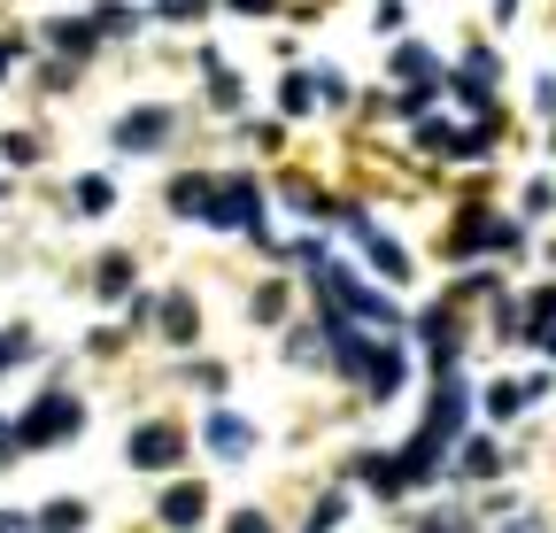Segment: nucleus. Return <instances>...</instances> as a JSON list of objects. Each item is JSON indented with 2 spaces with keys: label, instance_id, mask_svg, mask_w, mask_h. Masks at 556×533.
I'll use <instances>...</instances> for the list:
<instances>
[{
  "label": "nucleus",
  "instance_id": "f257e3e1",
  "mask_svg": "<svg viewBox=\"0 0 556 533\" xmlns=\"http://www.w3.org/2000/svg\"><path fill=\"white\" fill-rule=\"evenodd\" d=\"M78 426H86V410L70 403V394H39V403L24 410V426H16V441L24 448H47V441H70Z\"/></svg>",
  "mask_w": 556,
  "mask_h": 533
},
{
  "label": "nucleus",
  "instance_id": "f3484780",
  "mask_svg": "<svg viewBox=\"0 0 556 533\" xmlns=\"http://www.w3.org/2000/svg\"><path fill=\"white\" fill-rule=\"evenodd\" d=\"M0 533H39L31 518H9V510H0Z\"/></svg>",
  "mask_w": 556,
  "mask_h": 533
},
{
  "label": "nucleus",
  "instance_id": "dca6fc26",
  "mask_svg": "<svg viewBox=\"0 0 556 533\" xmlns=\"http://www.w3.org/2000/svg\"><path fill=\"white\" fill-rule=\"evenodd\" d=\"M16 448H24V441H16V426H9V418H0V464H9Z\"/></svg>",
  "mask_w": 556,
  "mask_h": 533
},
{
  "label": "nucleus",
  "instance_id": "0eeeda50",
  "mask_svg": "<svg viewBox=\"0 0 556 533\" xmlns=\"http://www.w3.org/2000/svg\"><path fill=\"white\" fill-rule=\"evenodd\" d=\"M78 525H86V510H78V503H54V510L39 518V533H78Z\"/></svg>",
  "mask_w": 556,
  "mask_h": 533
},
{
  "label": "nucleus",
  "instance_id": "2eb2a0df",
  "mask_svg": "<svg viewBox=\"0 0 556 533\" xmlns=\"http://www.w3.org/2000/svg\"><path fill=\"white\" fill-rule=\"evenodd\" d=\"M208 0H163V16H201Z\"/></svg>",
  "mask_w": 556,
  "mask_h": 533
},
{
  "label": "nucleus",
  "instance_id": "a211bd4d",
  "mask_svg": "<svg viewBox=\"0 0 556 533\" xmlns=\"http://www.w3.org/2000/svg\"><path fill=\"white\" fill-rule=\"evenodd\" d=\"M232 9H248V16H263V9H270V0H232Z\"/></svg>",
  "mask_w": 556,
  "mask_h": 533
},
{
  "label": "nucleus",
  "instance_id": "ddd939ff",
  "mask_svg": "<svg viewBox=\"0 0 556 533\" xmlns=\"http://www.w3.org/2000/svg\"><path fill=\"white\" fill-rule=\"evenodd\" d=\"M16 356H24V332H0V371H9Z\"/></svg>",
  "mask_w": 556,
  "mask_h": 533
},
{
  "label": "nucleus",
  "instance_id": "9d476101",
  "mask_svg": "<svg viewBox=\"0 0 556 533\" xmlns=\"http://www.w3.org/2000/svg\"><path fill=\"white\" fill-rule=\"evenodd\" d=\"M464 472H471V480H486V472H495V448L471 441V448H464Z\"/></svg>",
  "mask_w": 556,
  "mask_h": 533
},
{
  "label": "nucleus",
  "instance_id": "7ed1b4c3",
  "mask_svg": "<svg viewBox=\"0 0 556 533\" xmlns=\"http://www.w3.org/2000/svg\"><path fill=\"white\" fill-rule=\"evenodd\" d=\"M116 140H124V148H163V140H170V116H163V109H131V116L116 124Z\"/></svg>",
  "mask_w": 556,
  "mask_h": 533
},
{
  "label": "nucleus",
  "instance_id": "1a4fd4ad",
  "mask_svg": "<svg viewBox=\"0 0 556 533\" xmlns=\"http://www.w3.org/2000/svg\"><path fill=\"white\" fill-rule=\"evenodd\" d=\"M163 332H170V341H186V332H193V309L170 294V309H163Z\"/></svg>",
  "mask_w": 556,
  "mask_h": 533
},
{
  "label": "nucleus",
  "instance_id": "4468645a",
  "mask_svg": "<svg viewBox=\"0 0 556 533\" xmlns=\"http://www.w3.org/2000/svg\"><path fill=\"white\" fill-rule=\"evenodd\" d=\"M232 533H270V518H255V510H240V518H232Z\"/></svg>",
  "mask_w": 556,
  "mask_h": 533
},
{
  "label": "nucleus",
  "instance_id": "9b49d317",
  "mask_svg": "<svg viewBox=\"0 0 556 533\" xmlns=\"http://www.w3.org/2000/svg\"><path fill=\"white\" fill-rule=\"evenodd\" d=\"M394 71H402V78H426L433 62H426V47H402V54H394Z\"/></svg>",
  "mask_w": 556,
  "mask_h": 533
},
{
  "label": "nucleus",
  "instance_id": "20e7f679",
  "mask_svg": "<svg viewBox=\"0 0 556 533\" xmlns=\"http://www.w3.org/2000/svg\"><path fill=\"white\" fill-rule=\"evenodd\" d=\"M186 433L178 426H148V433H131V464H178Z\"/></svg>",
  "mask_w": 556,
  "mask_h": 533
},
{
  "label": "nucleus",
  "instance_id": "6ab92c4d",
  "mask_svg": "<svg viewBox=\"0 0 556 533\" xmlns=\"http://www.w3.org/2000/svg\"><path fill=\"white\" fill-rule=\"evenodd\" d=\"M9 54H16V47H0V78H9Z\"/></svg>",
  "mask_w": 556,
  "mask_h": 533
},
{
  "label": "nucleus",
  "instance_id": "f8f14e48",
  "mask_svg": "<svg viewBox=\"0 0 556 533\" xmlns=\"http://www.w3.org/2000/svg\"><path fill=\"white\" fill-rule=\"evenodd\" d=\"M518 403H526V386H495V394H486V410H495V418H510Z\"/></svg>",
  "mask_w": 556,
  "mask_h": 533
},
{
  "label": "nucleus",
  "instance_id": "39448f33",
  "mask_svg": "<svg viewBox=\"0 0 556 533\" xmlns=\"http://www.w3.org/2000/svg\"><path fill=\"white\" fill-rule=\"evenodd\" d=\"M208 441H217L225 456H248V448H255V433H248V418H232V410H217V418H208Z\"/></svg>",
  "mask_w": 556,
  "mask_h": 533
},
{
  "label": "nucleus",
  "instance_id": "f03ea898",
  "mask_svg": "<svg viewBox=\"0 0 556 533\" xmlns=\"http://www.w3.org/2000/svg\"><path fill=\"white\" fill-rule=\"evenodd\" d=\"M208 217L217 225H263V202L248 178H225V193H208Z\"/></svg>",
  "mask_w": 556,
  "mask_h": 533
},
{
  "label": "nucleus",
  "instance_id": "6e6552de",
  "mask_svg": "<svg viewBox=\"0 0 556 533\" xmlns=\"http://www.w3.org/2000/svg\"><path fill=\"white\" fill-rule=\"evenodd\" d=\"M54 47H70V54H93V31H86V24H54Z\"/></svg>",
  "mask_w": 556,
  "mask_h": 533
},
{
  "label": "nucleus",
  "instance_id": "423d86ee",
  "mask_svg": "<svg viewBox=\"0 0 556 533\" xmlns=\"http://www.w3.org/2000/svg\"><path fill=\"white\" fill-rule=\"evenodd\" d=\"M201 510H208V495H201V487H170V495H163V518H170V525H193Z\"/></svg>",
  "mask_w": 556,
  "mask_h": 533
}]
</instances>
